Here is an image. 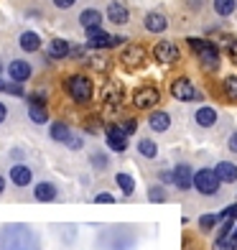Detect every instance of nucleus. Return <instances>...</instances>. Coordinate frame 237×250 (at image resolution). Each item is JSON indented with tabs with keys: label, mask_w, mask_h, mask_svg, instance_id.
<instances>
[{
	"label": "nucleus",
	"mask_w": 237,
	"mask_h": 250,
	"mask_svg": "<svg viewBox=\"0 0 237 250\" xmlns=\"http://www.w3.org/2000/svg\"><path fill=\"white\" fill-rule=\"evenodd\" d=\"M148 125H151V130H153V133H166L168 128H171V118H168V112L156 110V112H151Z\"/></svg>",
	"instance_id": "nucleus-19"
},
{
	"label": "nucleus",
	"mask_w": 237,
	"mask_h": 250,
	"mask_svg": "<svg viewBox=\"0 0 237 250\" xmlns=\"http://www.w3.org/2000/svg\"><path fill=\"white\" fill-rule=\"evenodd\" d=\"M8 74H10L13 82H28L33 69H31V64L26 59H13V62L8 64Z\"/></svg>",
	"instance_id": "nucleus-15"
},
{
	"label": "nucleus",
	"mask_w": 237,
	"mask_h": 250,
	"mask_svg": "<svg viewBox=\"0 0 237 250\" xmlns=\"http://www.w3.org/2000/svg\"><path fill=\"white\" fill-rule=\"evenodd\" d=\"M214 174H217L219 181H224V184H235L237 181V166L232 161H219L214 166Z\"/></svg>",
	"instance_id": "nucleus-18"
},
{
	"label": "nucleus",
	"mask_w": 237,
	"mask_h": 250,
	"mask_svg": "<svg viewBox=\"0 0 237 250\" xmlns=\"http://www.w3.org/2000/svg\"><path fill=\"white\" fill-rule=\"evenodd\" d=\"M174 187L178 191H189L194 189V171L189 164H176L174 166Z\"/></svg>",
	"instance_id": "nucleus-12"
},
{
	"label": "nucleus",
	"mask_w": 237,
	"mask_h": 250,
	"mask_svg": "<svg viewBox=\"0 0 237 250\" xmlns=\"http://www.w3.org/2000/svg\"><path fill=\"white\" fill-rule=\"evenodd\" d=\"M8 176H10V181H13V187H28L33 181V171H31L28 164H13Z\"/></svg>",
	"instance_id": "nucleus-14"
},
{
	"label": "nucleus",
	"mask_w": 237,
	"mask_h": 250,
	"mask_svg": "<svg viewBox=\"0 0 237 250\" xmlns=\"http://www.w3.org/2000/svg\"><path fill=\"white\" fill-rule=\"evenodd\" d=\"M194 120H197V125H201V128H212V125H217V110L204 105V107H199L194 112Z\"/></svg>",
	"instance_id": "nucleus-20"
},
{
	"label": "nucleus",
	"mask_w": 237,
	"mask_h": 250,
	"mask_svg": "<svg viewBox=\"0 0 237 250\" xmlns=\"http://www.w3.org/2000/svg\"><path fill=\"white\" fill-rule=\"evenodd\" d=\"M5 191V179H3V174H0V194Z\"/></svg>",
	"instance_id": "nucleus-48"
},
{
	"label": "nucleus",
	"mask_w": 237,
	"mask_h": 250,
	"mask_svg": "<svg viewBox=\"0 0 237 250\" xmlns=\"http://www.w3.org/2000/svg\"><path fill=\"white\" fill-rule=\"evenodd\" d=\"M227 51H230V59H232V64H237V39L227 46Z\"/></svg>",
	"instance_id": "nucleus-43"
},
{
	"label": "nucleus",
	"mask_w": 237,
	"mask_h": 250,
	"mask_svg": "<svg viewBox=\"0 0 237 250\" xmlns=\"http://www.w3.org/2000/svg\"><path fill=\"white\" fill-rule=\"evenodd\" d=\"M217 225H219L217 214H201V217H199V230H201V232H212Z\"/></svg>",
	"instance_id": "nucleus-32"
},
{
	"label": "nucleus",
	"mask_w": 237,
	"mask_h": 250,
	"mask_svg": "<svg viewBox=\"0 0 237 250\" xmlns=\"http://www.w3.org/2000/svg\"><path fill=\"white\" fill-rule=\"evenodd\" d=\"M227 148H230L232 153H237V133H232V135H230V141H227Z\"/></svg>",
	"instance_id": "nucleus-44"
},
{
	"label": "nucleus",
	"mask_w": 237,
	"mask_h": 250,
	"mask_svg": "<svg viewBox=\"0 0 237 250\" xmlns=\"http://www.w3.org/2000/svg\"><path fill=\"white\" fill-rule=\"evenodd\" d=\"M161 181H166V184H174V171H161Z\"/></svg>",
	"instance_id": "nucleus-45"
},
{
	"label": "nucleus",
	"mask_w": 237,
	"mask_h": 250,
	"mask_svg": "<svg viewBox=\"0 0 237 250\" xmlns=\"http://www.w3.org/2000/svg\"><path fill=\"white\" fill-rule=\"evenodd\" d=\"M158 102H161V92H158V87H153V84H143L133 92V105L138 110H151Z\"/></svg>",
	"instance_id": "nucleus-7"
},
{
	"label": "nucleus",
	"mask_w": 237,
	"mask_h": 250,
	"mask_svg": "<svg viewBox=\"0 0 237 250\" xmlns=\"http://www.w3.org/2000/svg\"><path fill=\"white\" fill-rule=\"evenodd\" d=\"M66 148H72V151H79V148H82V138H79V135H74V133H72V138L66 141Z\"/></svg>",
	"instance_id": "nucleus-40"
},
{
	"label": "nucleus",
	"mask_w": 237,
	"mask_h": 250,
	"mask_svg": "<svg viewBox=\"0 0 237 250\" xmlns=\"http://www.w3.org/2000/svg\"><path fill=\"white\" fill-rule=\"evenodd\" d=\"M89 66H92V69H97V72H105V69H107V62L102 59V56H92V59H89Z\"/></svg>",
	"instance_id": "nucleus-38"
},
{
	"label": "nucleus",
	"mask_w": 237,
	"mask_h": 250,
	"mask_svg": "<svg viewBox=\"0 0 237 250\" xmlns=\"http://www.w3.org/2000/svg\"><path fill=\"white\" fill-rule=\"evenodd\" d=\"M222 95L230 102H237V77H227L222 82Z\"/></svg>",
	"instance_id": "nucleus-30"
},
{
	"label": "nucleus",
	"mask_w": 237,
	"mask_h": 250,
	"mask_svg": "<svg viewBox=\"0 0 237 250\" xmlns=\"http://www.w3.org/2000/svg\"><path fill=\"white\" fill-rule=\"evenodd\" d=\"M5 92L8 95H16V97H23L26 89H23V84H20V82H13V79H10V84H5Z\"/></svg>",
	"instance_id": "nucleus-36"
},
{
	"label": "nucleus",
	"mask_w": 237,
	"mask_h": 250,
	"mask_svg": "<svg viewBox=\"0 0 237 250\" xmlns=\"http://www.w3.org/2000/svg\"><path fill=\"white\" fill-rule=\"evenodd\" d=\"M171 95H174L176 100H181V102H191V100L199 97L197 87L191 84L189 77H176V79H174V82H171Z\"/></svg>",
	"instance_id": "nucleus-9"
},
{
	"label": "nucleus",
	"mask_w": 237,
	"mask_h": 250,
	"mask_svg": "<svg viewBox=\"0 0 237 250\" xmlns=\"http://www.w3.org/2000/svg\"><path fill=\"white\" fill-rule=\"evenodd\" d=\"M178 56H181V51H178V46L174 41H161L153 46V59L158 64H176Z\"/></svg>",
	"instance_id": "nucleus-8"
},
{
	"label": "nucleus",
	"mask_w": 237,
	"mask_h": 250,
	"mask_svg": "<svg viewBox=\"0 0 237 250\" xmlns=\"http://www.w3.org/2000/svg\"><path fill=\"white\" fill-rule=\"evenodd\" d=\"M18 43H20V49H23V51L33 54V51L41 49V36H39V33H33V31H23V33H20V39H18Z\"/></svg>",
	"instance_id": "nucleus-24"
},
{
	"label": "nucleus",
	"mask_w": 237,
	"mask_h": 250,
	"mask_svg": "<svg viewBox=\"0 0 237 250\" xmlns=\"http://www.w3.org/2000/svg\"><path fill=\"white\" fill-rule=\"evenodd\" d=\"M235 230V220H222L219 222V230H217V240H227Z\"/></svg>",
	"instance_id": "nucleus-33"
},
{
	"label": "nucleus",
	"mask_w": 237,
	"mask_h": 250,
	"mask_svg": "<svg viewBox=\"0 0 237 250\" xmlns=\"http://www.w3.org/2000/svg\"><path fill=\"white\" fill-rule=\"evenodd\" d=\"M107 18H110V23H115V26H125L130 13H128V8L122 3H110L107 5Z\"/></svg>",
	"instance_id": "nucleus-17"
},
{
	"label": "nucleus",
	"mask_w": 237,
	"mask_h": 250,
	"mask_svg": "<svg viewBox=\"0 0 237 250\" xmlns=\"http://www.w3.org/2000/svg\"><path fill=\"white\" fill-rule=\"evenodd\" d=\"M115 184L120 187V191H122V194H125V197H130V194H135V179L130 176V174H115Z\"/></svg>",
	"instance_id": "nucleus-27"
},
{
	"label": "nucleus",
	"mask_w": 237,
	"mask_h": 250,
	"mask_svg": "<svg viewBox=\"0 0 237 250\" xmlns=\"http://www.w3.org/2000/svg\"><path fill=\"white\" fill-rule=\"evenodd\" d=\"M230 240H232L235 248H237V225H235V230H232V235H230Z\"/></svg>",
	"instance_id": "nucleus-47"
},
{
	"label": "nucleus",
	"mask_w": 237,
	"mask_h": 250,
	"mask_svg": "<svg viewBox=\"0 0 237 250\" xmlns=\"http://www.w3.org/2000/svg\"><path fill=\"white\" fill-rule=\"evenodd\" d=\"M5 118H8V107L3 105V102H0V125L5 123Z\"/></svg>",
	"instance_id": "nucleus-46"
},
{
	"label": "nucleus",
	"mask_w": 237,
	"mask_h": 250,
	"mask_svg": "<svg viewBox=\"0 0 237 250\" xmlns=\"http://www.w3.org/2000/svg\"><path fill=\"white\" fill-rule=\"evenodd\" d=\"M143 23H145V31H151V33H163L168 28V21L163 13H148Z\"/></svg>",
	"instance_id": "nucleus-23"
},
{
	"label": "nucleus",
	"mask_w": 237,
	"mask_h": 250,
	"mask_svg": "<svg viewBox=\"0 0 237 250\" xmlns=\"http://www.w3.org/2000/svg\"><path fill=\"white\" fill-rule=\"evenodd\" d=\"M217 217H219V222H222V220H237V204H230V207L222 209Z\"/></svg>",
	"instance_id": "nucleus-37"
},
{
	"label": "nucleus",
	"mask_w": 237,
	"mask_h": 250,
	"mask_svg": "<svg viewBox=\"0 0 237 250\" xmlns=\"http://www.w3.org/2000/svg\"><path fill=\"white\" fill-rule=\"evenodd\" d=\"M0 250H41V237L23 222H10L0 227Z\"/></svg>",
	"instance_id": "nucleus-1"
},
{
	"label": "nucleus",
	"mask_w": 237,
	"mask_h": 250,
	"mask_svg": "<svg viewBox=\"0 0 237 250\" xmlns=\"http://www.w3.org/2000/svg\"><path fill=\"white\" fill-rule=\"evenodd\" d=\"M105 138H107L110 151H115V153H122L128 148V135L122 133L118 125H107V128H105Z\"/></svg>",
	"instance_id": "nucleus-13"
},
{
	"label": "nucleus",
	"mask_w": 237,
	"mask_h": 250,
	"mask_svg": "<svg viewBox=\"0 0 237 250\" xmlns=\"http://www.w3.org/2000/svg\"><path fill=\"white\" fill-rule=\"evenodd\" d=\"M72 54V43L64 41V39H54L49 41V56L51 59H64V56Z\"/></svg>",
	"instance_id": "nucleus-25"
},
{
	"label": "nucleus",
	"mask_w": 237,
	"mask_h": 250,
	"mask_svg": "<svg viewBox=\"0 0 237 250\" xmlns=\"http://www.w3.org/2000/svg\"><path fill=\"white\" fill-rule=\"evenodd\" d=\"M28 118L36 123V125H43V123H49V110L43 102H33L28 100Z\"/></svg>",
	"instance_id": "nucleus-22"
},
{
	"label": "nucleus",
	"mask_w": 237,
	"mask_h": 250,
	"mask_svg": "<svg viewBox=\"0 0 237 250\" xmlns=\"http://www.w3.org/2000/svg\"><path fill=\"white\" fill-rule=\"evenodd\" d=\"M0 92H5V82H0Z\"/></svg>",
	"instance_id": "nucleus-49"
},
{
	"label": "nucleus",
	"mask_w": 237,
	"mask_h": 250,
	"mask_svg": "<svg viewBox=\"0 0 237 250\" xmlns=\"http://www.w3.org/2000/svg\"><path fill=\"white\" fill-rule=\"evenodd\" d=\"M89 164H92L95 171H105V168L110 166V158H107V153H102V151H95L92 156H89Z\"/></svg>",
	"instance_id": "nucleus-31"
},
{
	"label": "nucleus",
	"mask_w": 237,
	"mask_h": 250,
	"mask_svg": "<svg viewBox=\"0 0 237 250\" xmlns=\"http://www.w3.org/2000/svg\"><path fill=\"white\" fill-rule=\"evenodd\" d=\"M74 3H77V0H54V5L59 8V10H69Z\"/></svg>",
	"instance_id": "nucleus-42"
},
{
	"label": "nucleus",
	"mask_w": 237,
	"mask_h": 250,
	"mask_svg": "<svg viewBox=\"0 0 237 250\" xmlns=\"http://www.w3.org/2000/svg\"><path fill=\"white\" fill-rule=\"evenodd\" d=\"M49 135H51V141H56V143H66L72 138V128L66 123H61V120H56V123L49 125Z\"/></svg>",
	"instance_id": "nucleus-21"
},
{
	"label": "nucleus",
	"mask_w": 237,
	"mask_h": 250,
	"mask_svg": "<svg viewBox=\"0 0 237 250\" xmlns=\"http://www.w3.org/2000/svg\"><path fill=\"white\" fill-rule=\"evenodd\" d=\"M219 176L214 174V168H199V171H194V189L199 191V194L204 197H214L219 191Z\"/></svg>",
	"instance_id": "nucleus-5"
},
{
	"label": "nucleus",
	"mask_w": 237,
	"mask_h": 250,
	"mask_svg": "<svg viewBox=\"0 0 237 250\" xmlns=\"http://www.w3.org/2000/svg\"><path fill=\"white\" fill-rule=\"evenodd\" d=\"M237 8V0H214V13L217 16H232Z\"/></svg>",
	"instance_id": "nucleus-29"
},
{
	"label": "nucleus",
	"mask_w": 237,
	"mask_h": 250,
	"mask_svg": "<svg viewBox=\"0 0 237 250\" xmlns=\"http://www.w3.org/2000/svg\"><path fill=\"white\" fill-rule=\"evenodd\" d=\"M186 43L197 51L199 62H201V69H204V72H217L219 69V46H217V43L204 41V39H189Z\"/></svg>",
	"instance_id": "nucleus-4"
},
{
	"label": "nucleus",
	"mask_w": 237,
	"mask_h": 250,
	"mask_svg": "<svg viewBox=\"0 0 237 250\" xmlns=\"http://www.w3.org/2000/svg\"><path fill=\"white\" fill-rule=\"evenodd\" d=\"M120 43H125L122 36H110L102 31V26L97 28H87V46L89 49H115Z\"/></svg>",
	"instance_id": "nucleus-6"
},
{
	"label": "nucleus",
	"mask_w": 237,
	"mask_h": 250,
	"mask_svg": "<svg viewBox=\"0 0 237 250\" xmlns=\"http://www.w3.org/2000/svg\"><path fill=\"white\" fill-rule=\"evenodd\" d=\"M79 23L84 26V31L87 28H97L99 23H102V13H99L97 8H87V10L79 13Z\"/></svg>",
	"instance_id": "nucleus-26"
},
{
	"label": "nucleus",
	"mask_w": 237,
	"mask_h": 250,
	"mask_svg": "<svg viewBox=\"0 0 237 250\" xmlns=\"http://www.w3.org/2000/svg\"><path fill=\"white\" fill-rule=\"evenodd\" d=\"M148 199H151V202H166L168 194H166V189H163L161 184H153V187L148 189Z\"/></svg>",
	"instance_id": "nucleus-34"
},
{
	"label": "nucleus",
	"mask_w": 237,
	"mask_h": 250,
	"mask_svg": "<svg viewBox=\"0 0 237 250\" xmlns=\"http://www.w3.org/2000/svg\"><path fill=\"white\" fill-rule=\"evenodd\" d=\"M118 128H120L122 133H125V135H133L135 130H138V120H133V118H125V120H122V123L118 125Z\"/></svg>",
	"instance_id": "nucleus-35"
},
{
	"label": "nucleus",
	"mask_w": 237,
	"mask_h": 250,
	"mask_svg": "<svg viewBox=\"0 0 237 250\" xmlns=\"http://www.w3.org/2000/svg\"><path fill=\"white\" fill-rule=\"evenodd\" d=\"M138 151H140V156H145V158H156V156H158V146H156V141H151V138H140V141H138Z\"/></svg>",
	"instance_id": "nucleus-28"
},
{
	"label": "nucleus",
	"mask_w": 237,
	"mask_h": 250,
	"mask_svg": "<svg viewBox=\"0 0 237 250\" xmlns=\"http://www.w3.org/2000/svg\"><path fill=\"white\" fill-rule=\"evenodd\" d=\"M212 250H237V248H235V243L227 237V240H214Z\"/></svg>",
	"instance_id": "nucleus-39"
},
{
	"label": "nucleus",
	"mask_w": 237,
	"mask_h": 250,
	"mask_svg": "<svg viewBox=\"0 0 237 250\" xmlns=\"http://www.w3.org/2000/svg\"><path fill=\"white\" fill-rule=\"evenodd\" d=\"M56 197H59V189H56L54 181H39L33 187V199L36 202H54Z\"/></svg>",
	"instance_id": "nucleus-16"
},
{
	"label": "nucleus",
	"mask_w": 237,
	"mask_h": 250,
	"mask_svg": "<svg viewBox=\"0 0 237 250\" xmlns=\"http://www.w3.org/2000/svg\"><path fill=\"white\" fill-rule=\"evenodd\" d=\"M138 237L130 230L128 225H115V227H107V230L99 232L97 237V248L99 250H133Z\"/></svg>",
	"instance_id": "nucleus-2"
},
{
	"label": "nucleus",
	"mask_w": 237,
	"mask_h": 250,
	"mask_svg": "<svg viewBox=\"0 0 237 250\" xmlns=\"http://www.w3.org/2000/svg\"><path fill=\"white\" fill-rule=\"evenodd\" d=\"M95 202H97V204H112V202H115V197L107 194V191H99V194L95 197Z\"/></svg>",
	"instance_id": "nucleus-41"
},
{
	"label": "nucleus",
	"mask_w": 237,
	"mask_h": 250,
	"mask_svg": "<svg viewBox=\"0 0 237 250\" xmlns=\"http://www.w3.org/2000/svg\"><path fill=\"white\" fill-rule=\"evenodd\" d=\"M64 89L77 105H89L95 97V84L87 74H69L64 79Z\"/></svg>",
	"instance_id": "nucleus-3"
},
{
	"label": "nucleus",
	"mask_w": 237,
	"mask_h": 250,
	"mask_svg": "<svg viewBox=\"0 0 237 250\" xmlns=\"http://www.w3.org/2000/svg\"><path fill=\"white\" fill-rule=\"evenodd\" d=\"M122 97H125V89H122V84L118 82H107L102 87V105L110 107V110H118L122 105Z\"/></svg>",
	"instance_id": "nucleus-10"
},
{
	"label": "nucleus",
	"mask_w": 237,
	"mask_h": 250,
	"mask_svg": "<svg viewBox=\"0 0 237 250\" xmlns=\"http://www.w3.org/2000/svg\"><path fill=\"white\" fill-rule=\"evenodd\" d=\"M0 72H3V64H0Z\"/></svg>",
	"instance_id": "nucleus-50"
},
{
	"label": "nucleus",
	"mask_w": 237,
	"mask_h": 250,
	"mask_svg": "<svg viewBox=\"0 0 237 250\" xmlns=\"http://www.w3.org/2000/svg\"><path fill=\"white\" fill-rule=\"evenodd\" d=\"M120 62L128 66V69H140L145 64V49L140 43H130V46L120 54Z\"/></svg>",
	"instance_id": "nucleus-11"
}]
</instances>
